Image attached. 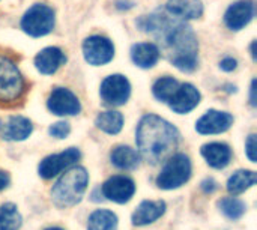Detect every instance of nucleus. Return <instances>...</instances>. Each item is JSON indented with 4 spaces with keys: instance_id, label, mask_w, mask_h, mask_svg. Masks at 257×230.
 <instances>
[{
    "instance_id": "c9c22d12",
    "label": "nucleus",
    "mask_w": 257,
    "mask_h": 230,
    "mask_svg": "<svg viewBox=\"0 0 257 230\" xmlns=\"http://www.w3.org/2000/svg\"><path fill=\"white\" fill-rule=\"evenodd\" d=\"M45 230H63V229H60V227H48V229H45Z\"/></svg>"
},
{
    "instance_id": "9d476101",
    "label": "nucleus",
    "mask_w": 257,
    "mask_h": 230,
    "mask_svg": "<svg viewBox=\"0 0 257 230\" xmlns=\"http://www.w3.org/2000/svg\"><path fill=\"white\" fill-rule=\"evenodd\" d=\"M47 107L56 116H75L81 111L77 95L66 87H56L48 96Z\"/></svg>"
},
{
    "instance_id": "473e14b6",
    "label": "nucleus",
    "mask_w": 257,
    "mask_h": 230,
    "mask_svg": "<svg viewBox=\"0 0 257 230\" xmlns=\"http://www.w3.org/2000/svg\"><path fill=\"white\" fill-rule=\"evenodd\" d=\"M256 78L251 81V87H250V104L253 105V107H256L257 105V99H256Z\"/></svg>"
},
{
    "instance_id": "f03ea898",
    "label": "nucleus",
    "mask_w": 257,
    "mask_h": 230,
    "mask_svg": "<svg viewBox=\"0 0 257 230\" xmlns=\"http://www.w3.org/2000/svg\"><path fill=\"white\" fill-rule=\"evenodd\" d=\"M179 142L178 128L157 114H145L137 125L136 143L139 154L151 164L164 161L173 154Z\"/></svg>"
},
{
    "instance_id": "cd10ccee",
    "label": "nucleus",
    "mask_w": 257,
    "mask_h": 230,
    "mask_svg": "<svg viewBox=\"0 0 257 230\" xmlns=\"http://www.w3.org/2000/svg\"><path fill=\"white\" fill-rule=\"evenodd\" d=\"M69 133H71V127H69V124L65 122V121L56 122V124H53V125L48 128V134H50L51 137H54V139H65V137L69 136Z\"/></svg>"
},
{
    "instance_id": "7c9ffc66",
    "label": "nucleus",
    "mask_w": 257,
    "mask_h": 230,
    "mask_svg": "<svg viewBox=\"0 0 257 230\" xmlns=\"http://www.w3.org/2000/svg\"><path fill=\"white\" fill-rule=\"evenodd\" d=\"M200 188H202L206 194H212V193L218 188V184H217L212 178H208V179H205V181L200 184Z\"/></svg>"
},
{
    "instance_id": "f3484780",
    "label": "nucleus",
    "mask_w": 257,
    "mask_h": 230,
    "mask_svg": "<svg viewBox=\"0 0 257 230\" xmlns=\"http://www.w3.org/2000/svg\"><path fill=\"white\" fill-rule=\"evenodd\" d=\"M65 62L66 56L59 47H47L41 50L35 57V66L44 75L54 74L62 65H65Z\"/></svg>"
},
{
    "instance_id": "423d86ee",
    "label": "nucleus",
    "mask_w": 257,
    "mask_h": 230,
    "mask_svg": "<svg viewBox=\"0 0 257 230\" xmlns=\"http://www.w3.org/2000/svg\"><path fill=\"white\" fill-rule=\"evenodd\" d=\"M56 24V14L53 8L45 3H35L30 6L23 18H21V29L32 38H41L53 32Z\"/></svg>"
},
{
    "instance_id": "9b49d317",
    "label": "nucleus",
    "mask_w": 257,
    "mask_h": 230,
    "mask_svg": "<svg viewBox=\"0 0 257 230\" xmlns=\"http://www.w3.org/2000/svg\"><path fill=\"white\" fill-rule=\"evenodd\" d=\"M136 193V184L131 178L114 175L102 184V196L114 203H126Z\"/></svg>"
},
{
    "instance_id": "4be33fe9",
    "label": "nucleus",
    "mask_w": 257,
    "mask_h": 230,
    "mask_svg": "<svg viewBox=\"0 0 257 230\" xmlns=\"http://www.w3.org/2000/svg\"><path fill=\"white\" fill-rule=\"evenodd\" d=\"M257 181V173L253 170H236L227 181V191L232 196L242 194L248 188H251Z\"/></svg>"
},
{
    "instance_id": "ddd939ff",
    "label": "nucleus",
    "mask_w": 257,
    "mask_h": 230,
    "mask_svg": "<svg viewBox=\"0 0 257 230\" xmlns=\"http://www.w3.org/2000/svg\"><path fill=\"white\" fill-rule=\"evenodd\" d=\"M202 99V95L196 86L191 83H182L173 93V96L169 99V107L178 113V114H187L191 110H194Z\"/></svg>"
},
{
    "instance_id": "a211bd4d",
    "label": "nucleus",
    "mask_w": 257,
    "mask_h": 230,
    "mask_svg": "<svg viewBox=\"0 0 257 230\" xmlns=\"http://www.w3.org/2000/svg\"><path fill=\"white\" fill-rule=\"evenodd\" d=\"M166 14L179 20H196L203 14L202 0H169L166 3Z\"/></svg>"
},
{
    "instance_id": "6ab92c4d",
    "label": "nucleus",
    "mask_w": 257,
    "mask_h": 230,
    "mask_svg": "<svg viewBox=\"0 0 257 230\" xmlns=\"http://www.w3.org/2000/svg\"><path fill=\"white\" fill-rule=\"evenodd\" d=\"M161 56V50L154 42H140L131 47V59L136 66L149 69L154 68Z\"/></svg>"
},
{
    "instance_id": "7ed1b4c3",
    "label": "nucleus",
    "mask_w": 257,
    "mask_h": 230,
    "mask_svg": "<svg viewBox=\"0 0 257 230\" xmlns=\"http://www.w3.org/2000/svg\"><path fill=\"white\" fill-rule=\"evenodd\" d=\"M89 185V173L84 167H71L66 170L51 188V200L60 208L66 209L75 206L83 199Z\"/></svg>"
},
{
    "instance_id": "f8f14e48",
    "label": "nucleus",
    "mask_w": 257,
    "mask_h": 230,
    "mask_svg": "<svg viewBox=\"0 0 257 230\" xmlns=\"http://www.w3.org/2000/svg\"><path fill=\"white\" fill-rule=\"evenodd\" d=\"M232 125H233V116L230 113L220 111V110H208L196 122V131L202 136L221 134L226 133Z\"/></svg>"
},
{
    "instance_id": "1a4fd4ad",
    "label": "nucleus",
    "mask_w": 257,
    "mask_h": 230,
    "mask_svg": "<svg viewBox=\"0 0 257 230\" xmlns=\"http://www.w3.org/2000/svg\"><path fill=\"white\" fill-rule=\"evenodd\" d=\"M80 157H81V154L77 148H69L60 154L50 155L41 161V164L38 167V173L44 179H51V178L57 176L59 173H62L63 170L74 166L80 160Z\"/></svg>"
},
{
    "instance_id": "a878e982",
    "label": "nucleus",
    "mask_w": 257,
    "mask_h": 230,
    "mask_svg": "<svg viewBox=\"0 0 257 230\" xmlns=\"http://www.w3.org/2000/svg\"><path fill=\"white\" fill-rule=\"evenodd\" d=\"M21 224V214L14 203H5L0 206V230H20Z\"/></svg>"
},
{
    "instance_id": "39448f33",
    "label": "nucleus",
    "mask_w": 257,
    "mask_h": 230,
    "mask_svg": "<svg viewBox=\"0 0 257 230\" xmlns=\"http://www.w3.org/2000/svg\"><path fill=\"white\" fill-rule=\"evenodd\" d=\"M191 178V161L185 154L172 155L160 175L157 176V185L161 190H175L187 184Z\"/></svg>"
},
{
    "instance_id": "e433bc0d",
    "label": "nucleus",
    "mask_w": 257,
    "mask_h": 230,
    "mask_svg": "<svg viewBox=\"0 0 257 230\" xmlns=\"http://www.w3.org/2000/svg\"><path fill=\"white\" fill-rule=\"evenodd\" d=\"M0 128H2V122H0Z\"/></svg>"
},
{
    "instance_id": "c756f323",
    "label": "nucleus",
    "mask_w": 257,
    "mask_h": 230,
    "mask_svg": "<svg viewBox=\"0 0 257 230\" xmlns=\"http://www.w3.org/2000/svg\"><path fill=\"white\" fill-rule=\"evenodd\" d=\"M236 66H238V60L233 59V57H224V59L220 62V68H221L223 71H226V72L235 71Z\"/></svg>"
},
{
    "instance_id": "2f4dec72",
    "label": "nucleus",
    "mask_w": 257,
    "mask_h": 230,
    "mask_svg": "<svg viewBox=\"0 0 257 230\" xmlns=\"http://www.w3.org/2000/svg\"><path fill=\"white\" fill-rule=\"evenodd\" d=\"M9 181H11L9 175H8L6 172L0 170V191H2V190H5V188L9 185Z\"/></svg>"
},
{
    "instance_id": "f257e3e1",
    "label": "nucleus",
    "mask_w": 257,
    "mask_h": 230,
    "mask_svg": "<svg viewBox=\"0 0 257 230\" xmlns=\"http://www.w3.org/2000/svg\"><path fill=\"white\" fill-rule=\"evenodd\" d=\"M137 27L160 41L170 63L182 72H193L199 62V42L193 29L166 12L142 15Z\"/></svg>"
},
{
    "instance_id": "aec40b11",
    "label": "nucleus",
    "mask_w": 257,
    "mask_h": 230,
    "mask_svg": "<svg viewBox=\"0 0 257 230\" xmlns=\"http://www.w3.org/2000/svg\"><path fill=\"white\" fill-rule=\"evenodd\" d=\"M33 131L32 122L24 116H11L5 125L3 139L8 142H21L26 140Z\"/></svg>"
},
{
    "instance_id": "72a5a7b5",
    "label": "nucleus",
    "mask_w": 257,
    "mask_h": 230,
    "mask_svg": "<svg viewBox=\"0 0 257 230\" xmlns=\"http://www.w3.org/2000/svg\"><path fill=\"white\" fill-rule=\"evenodd\" d=\"M133 6H134V2H130V0H117L116 2L117 9H131Z\"/></svg>"
},
{
    "instance_id": "5701e85b",
    "label": "nucleus",
    "mask_w": 257,
    "mask_h": 230,
    "mask_svg": "<svg viewBox=\"0 0 257 230\" xmlns=\"http://www.w3.org/2000/svg\"><path fill=\"white\" fill-rule=\"evenodd\" d=\"M95 125H96L98 130L104 131L105 134L116 136L123 128V116H122V113L114 111V110L102 111V113H99L96 116Z\"/></svg>"
},
{
    "instance_id": "0eeeda50",
    "label": "nucleus",
    "mask_w": 257,
    "mask_h": 230,
    "mask_svg": "<svg viewBox=\"0 0 257 230\" xmlns=\"http://www.w3.org/2000/svg\"><path fill=\"white\" fill-rule=\"evenodd\" d=\"M101 99L105 105L119 107L126 104L131 95V84L122 74H111L105 77L99 87Z\"/></svg>"
},
{
    "instance_id": "393cba45",
    "label": "nucleus",
    "mask_w": 257,
    "mask_h": 230,
    "mask_svg": "<svg viewBox=\"0 0 257 230\" xmlns=\"http://www.w3.org/2000/svg\"><path fill=\"white\" fill-rule=\"evenodd\" d=\"M217 208L220 209V212L226 218L233 220V221L242 218L244 214L247 212V205L241 199H238L235 196L233 197H223V199H220L217 202Z\"/></svg>"
},
{
    "instance_id": "dca6fc26",
    "label": "nucleus",
    "mask_w": 257,
    "mask_h": 230,
    "mask_svg": "<svg viewBox=\"0 0 257 230\" xmlns=\"http://www.w3.org/2000/svg\"><path fill=\"white\" fill-rule=\"evenodd\" d=\"M166 209H167V206H166V202H163V200H145L134 211L131 221L134 226L152 224L164 215Z\"/></svg>"
},
{
    "instance_id": "20e7f679",
    "label": "nucleus",
    "mask_w": 257,
    "mask_h": 230,
    "mask_svg": "<svg viewBox=\"0 0 257 230\" xmlns=\"http://www.w3.org/2000/svg\"><path fill=\"white\" fill-rule=\"evenodd\" d=\"M24 92L26 81L17 63L8 56L0 54V102H15L23 96Z\"/></svg>"
},
{
    "instance_id": "bb28decb",
    "label": "nucleus",
    "mask_w": 257,
    "mask_h": 230,
    "mask_svg": "<svg viewBox=\"0 0 257 230\" xmlns=\"http://www.w3.org/2000/svg\"><path fill=\"white\" fill-rule=\"evenodd\" d=\"M179 81L173 77H161L158 78L152 86L154 96L161 102H169V99L173 96L176 89L179 87Z\"/></svg>"
},
{
    "instance_id": "f704fd0d",
    "label": "nucleus",
    "mask_w": 257,
    "mask_h": 230,
    "mask_svg": "<svg viewBox=\"0 0 257 230\" xmlns=\"http://www.w3.org/2000/svg\"><path fill=\"white\" fill-rule=\"evenodd\" d=\"M251 56H253V60H256V41L251 42Z\"/></svg>"
},
{
    "instance_id": "b1692460",
    "label": "nucleus",
    "mask_w": 257,
    "mask_h": 230,
    "mask_svg": "<svg viewBox=\"0 0 257 230\" xmlns=\"http://www.w3.org/2000/svg\"><path fill=\"white\" fill-rule=\"evenodd\" d=\"M87 230H117V215L108 209H96L87 220Z\"/></svg>"
},
{
    "instance_id": "2eb2a0df",
    "label": "nucleus",
    "mask_w": 257,
    "mask_h": 230,
    "mask_svg": "<svg viewBox=\"0 0 257 230\" xmlns=\"http://www.w3.org/2000/svg\"><path fill=\"white\" fill-rule=\"evenodd\" d=\"M200 154L205 158V161L208 163V166H211L212 169H217V170L226 169L232 160L230 146L226 143H221V142H212V143L203 145L200 149Z\"/></svg>"
},
{
    "instance_id": "4468645a",
    "label": "nucleus",
    "mask_w": 257,
    "mask_h": 230,
    "mask_svg": "<svg viewBox=\"0 0 257 230\" xmlns=\"http://www.w3.org/2000/svg\"><path fill=\"white\" fill-rule=\"evenodd\" d=\"M254 2L253 0H239L232 3L226 14L224 23L230 30H241L254 18Z\"/></svg>"
},
{
    "instance_id": "6e6552de",
    "label": "nucleus",
    "mask_w": 257,
    "mask_h": 230,
    "mask_svg": "<svg viewBox=\"0 0 257 230\" xmlns=\"http://www.w3.org/2000/svg\"><path fill=\"white\" fill-rule=\"evenodd\" d=\"M83 56L89 65L102 66L113 60L114 45L113 42L101 35H92L83 42Z\"/></svg>"
},
{
    "instance_id": "412c9836",
    "label": "nucleus",
    "mask_w": 257,
    "mask_h": 230,
    "mask_svg": "<svg viewBox=\"0 0 257 230\" xmlns=\"http://www.w3.org/2000/svg\"><path fill=\"white\" fill-rule=\"evenodd\" d=\"M111 164L120 170H134L140 164V154L125 145L116 146L110 154Z\"/></svg>"
},
{
    "instance_id": "c85d7f7f",
    "label": "nucleus",
    "mask_w": 257,
    "mask_h": 230,
    "mask_svg": "<svg viewBox=\"0 0 257 230\" xmlns=\"http://www.w3.org/2000/svg\"><path fill=\"white\" fill-rule=\"evenodd\" d=\"M256 134H250L245 142V154L251 163H257V142Z\"/></svg>"
}]
</instances>
